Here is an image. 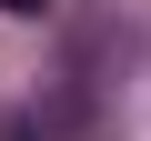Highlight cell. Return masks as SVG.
Segmentation results:
<instances>
[{
  "label": "cell",
  "mask_w": 151,
  "mask_h": 141,
  "mask_svg": "<svg viewBox=\"0 0 151 141\" xmlns=\"http://www.w3.org/2000/svg\"><path fill=\"white\" fill-rule=\"evenodd\" d=\"M10 10H30V20H40V10H50V0H10Z\"/></svg>",
  "instance_id": "cell-1"
}]
</instances>
